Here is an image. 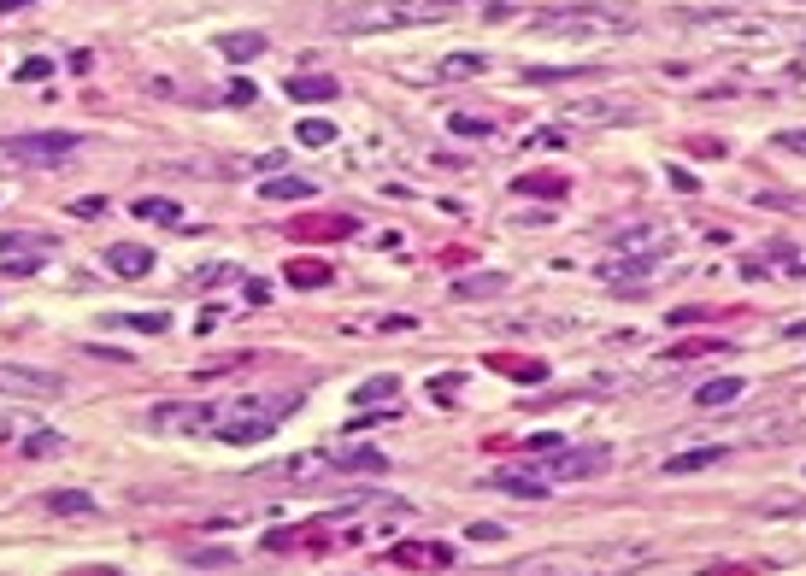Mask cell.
I'll return each instance as SVG.
<instances>
[{
    "mask_svg": "<svg viewBox=\"0 0 806 576\" xmlns=\"http://www.w3.org/2000/svg\"><path fill=\"white\" fill-rule=\"evenodd\" d=\"M283 94H289V100H336L342 89H336V77H289Z\"/></svg>",
    "mask_w": 806,
    "mask_h": 576,
    "instance_id": "obj_21",
    "label": "cell"
},
{
    "mask_svg": "<svg viewBox=\"0 0 806 576\" xmlns=\"http://www.w3.org/2000/svg\"><path fill=\"white\" fill-rule=\"evenodd\" d=\"M359 223L347 218V212H330V218H301L294 223V235H353Z\"/></svg>",
    "mask_w": 806,
    "mask_h": 576,
    "instance_id": "obj_24",
    "label": "cell"
},
{
    "mask_svg": "<svg viewBox=\"0 0 806 576\" xmlns=\"http://www.w3.org/2000/svg\"><path fill=\"white\" fill-rule=\"evenodd\" d=\"M565 118H572V124H636L642 106H618V100H577V106H565Z\"/></svg>",
    "mask_w": 806,
    "mask_h": 576,
    "instance_id": "obj_10",
    "label": "cell"
},
{
    "mask_svg": "<svg viewBox=\"0 0 806 576\" xmlns=\"http://www.w3.org/2000/svg\"><path fill=\"white\" fill-rule=\"evenodd\" d=\"M301 406V394H289V388H271V394H242V400H230V406H218V418H224V442L230 447H242V442H265L271 430H277L289 412Z\"/></svg>",
    "mask_w": 806,
    "mask_h": 576,
    "instance_id": "obj_1",
    "label": "cell"
},
{
    "mask_svg": "<svg viewBox=\"0 0 806 576\" xmlns=\"http://www.w3.org/2000/svg\"><path fill=\"white\" fill-rule=\"evenodd\" d=\"M259 194H265V200H306L313 183H306V177H271V183H259Z\"/></svg>",
    "mask_w": 806,
    "mask_h": 576,
    "instance_id": "obj_26",
    "label": "cell"
},
{
    "mask_svg": "<svg viewBox=\"0 0 806 576\" xmlns=\"http://www.w3.org/2000/svg\"><path fill=\"white\" fill-rule=\"evenodd\" d=\"M724 459V447H694V453H677L665 459V477H689V471H712Z\"/></svg>",
    "mask_w": 806,
    "mask_h": 576,
    "instance_id": "obj_19",
    "label": "cell"
},
{
    "mask_svg": "<svg viewBox=\"0 0 806 576\" xmlns=\"http://www.w3.org/2000/svg\"><path fill=\"white\" fill-rule=\"evenodd\" d=\"M135 218H154V223H177L183 212H177V200H159V194H142V200H135Z\"/></svg>",
    "mask_w": 806,
    "mask_h": 576,
    "instance_id": "obj_27",
    "label": "cell"
},
{
    "mask_svg": "<svg viewBox=\"0 0 806 576\" xmlns=\"http://www.w3.org/2000/svg\"><path fill=\"white\" fill-rule=\"evenodd\" d=\"M536 30L542 35H624V18L606 6H572V12H548Z\"/></svg>",
    "mask_w": 806,
    "mask_h": 576,
    "instance_id": "obj_5",
    "label": "cell"
},
{
    "mask_svg": "<svg viewBox=\"0 0 806 576\" xmlns=\"http://www.w3.org/2000/svg\"><path fill=\"white\" fill-rule=\"evenodd\" d=\"M694 30H712V35H730V42H771V24L765 18H748V12H689Z\"/></svg>",
    "mask_w": 806,
    "mask_h": 576,
    "instance_id": "obj_7",
    "label": "cell"
},
{
    "mask_svg": "<svg viewBox=\"0 0 806 576\" xmlns=\"http://www.w3.org/2000/svg\"><path fill=\"white\" fill-rule=\"evenodd\" d=\"M324 283H336L324 259H289V288H324Z\"/></svg>",
    "mask_w": 806,
    "mask_h": 576,
    "instance_id": "obj_17",
    "label": "cell"
},
{
    "mask_svg": "<svg viewBox=\"0 0 806 576\" xmlns=\"http://www.w3.org/2000/svg\"><path fill=\"white\" fill-rule=\"evenodd\" d=\"M477 71H489V59H483V54H448V59H436V77H442V83L477 77Z\"/></svg>",
    "mask_w": 806,
    "mask_h": 576,
    "instance_id": "obj_22",
    "label": "cell"
},
{
    "mask_svg": "<svg viewBox=\"0 0 806 576\" xmlns=\"http://www.w3.org/2000/svg\"><path fill=\"white\" fill-rule=\"evenodd\" d=\"M213 423H218L213 400H159V406H147L154 435H194V430H213Z\"/></svg>",
    "mask_w": 806,
    "mask_h": 576,
    "instance_id": "obj_4",
    "label": "cell"
},
{
    "mask_svg": "<svg viewBox=\"0 0 806 576\" xmlns=\"http://www.w3.org/2000/svg\"><path fill=\"white\" fill-rule=\"evenodd\" d=\"M106 265H113L118 277H147V271H154V253H147L142 242H113L106 247Z\"/></svg>",
    "mask_w": 806,
    "mask_h": 576,
    "instance_id": "obj_12",
    "label": "cell"
},
{
    "mask_svg": "<svg viewBox=\"0 0 806 576\" xmlns=\"http://www.w3.org/2000/svg\"><path fill=\"white\" fill-rule=\"evenodd\" d=\"M453 135H465V142H471V135H477V142H483V135H489V118H471V112H453Z\"/></svg>",
    "mask_w": 806,
    "mask_h": 576,
    "instance_id": "obj_29",
    "label": "cell"
},
{
    "mask_svg": "<svg viewBox=\"0 0 806 576\" xmlns=\"http://www.w3.org/2000/svg\"><path fill=\"white\" fill-rule=\"evenodd\" d=\"M689 154H701V159H724V142H718V135L706 142V135H701V142H689Z\"/></svg>",
    "mask_w": 806,
    "mask_h": 576,
    "instance_id": "obj_33",
    "label": "cell"
},
{
    "mask_svg": "<svg viewBox=\"0 0 806 576\" xmlns=\"http://www.w3.org/2000/svg\"><path fill=\"white\" fill-rule=\"evenodd\" d=\"M771 147H783V154H806V130H777Z\"/></svg>",
    "mask_w": 806,
    "mask_h": 576,
    "instance_id": "obj_30",
    "label": "cell"
},
{
    "mask_svg": "<svg viewBox=\"0 0 806 576\" xmlns=\"http://www.w3.org/2000/svg\"><path fill=\"white\" fill-rule=\"evenodd\" d=\"M389 565H424V571H448L453 565V553L442 541H401V547H389Z\"/></svg>",
    "mask_w": 806,
    "mask_h": 576,
    "instance_id": "obj_11",
    "label": "cell"
},
{
    "mask_svg": "<svg viewBox=\"0 0 806 576\" xmlns=\"http://www.w3.org/2000/svg\"><path fill=\"white\" fill-rule=\"evenodd\" d=\"M448 6H383V12H330V30L342 35H371V30H406V24H430Z\"/></svg>",
    "mask_w": 806,
    "mask_h": 576,
    "instance_id": "obj_3",
    "label": "cell"
},
{
    "mask_svg": "<svg viewBox=\"0 0 806 576\" xmlns=\"http://www.w3.org/2000/svg\"><path fill=\"white\" fill-rule=\"evenodd\" d=\"M394 400H401V377H389V371L353 388V406H359V412H371V406H394Z\"/></svg>",
    "mask_w": 806,
    "mask_h": 576,
    "instance_id": "obj_13",
    "label": "cell"
},
{
    "mask_svg": "<svg viewBox=\"0 0 806 576\" xmlns=\"http://www.w3.org/2000/svg\"><path fill=\"white\" fill-rule=\"evenodd\" d=\"M47 71H54V59H24L18 77H24V83H35V77H47Z\"/></svg>",
    "mask_w": 806,
    "mask_h": 576,
    "instance_id": "obj_32",
    "label": "cell"
},
{
    "mask_svg": "<svg viewBox=\"0 0 806 576\" xmlns=\"http://www.w3.org/2000/svg\"><path fill=\"white\" fill-rule=\"evenodd\" d=\"M42 506L54 511V518H89V511H95V494H77V488H59V494H47Z\"/></svg>",
    "mask_w": 806,
    "mask_h": 576,
    "instance_id": "obj_20",
    "label": "cell"
},
{
    "mask_svg": "<svg viewBox=\"0 0 806 576\" xmlns=\"http://www.w3.org/2000/svg\"><path fill=\"white\" fill-rule=\"evenodd\" d=\"M660 259H672V235H665V242H653L648 253H636V259H612V265H606V283H618L624 288V294H642V277H648L653 265H660Z\"/></svg>",
    "mask_w": 806,
    "mask_h": 576,
    "instance_id": "obj_8",
    "label": "cell"
},
{
    "mask_svg": "<svg viewBox=\"0 0 806 576\" xmlns=\"http://www.w3.org/2000/svg\"><path fill=\"white\" fill-rule=\"evenodd\" d=\"M230 100H235V106H247V100H259V89H254V83H230Z\"/></svg>",
    "mask_w": 806,
    "mask_h": 576,
    "instance_id": "obj_34",
    "label": "cell"
},
{
    "mask_svg": "<svg viewBox=\"0 0 806 576\" xmlns=\"http://www.w3.org/2000/svg\"><path fill=\"white\" fill-rule=\"evenodd\" d=\"M530 447H536V453H548V447H565V442H560L553 430H542V435H530Z\"/></svg>",
    "mask_w": 806,
    "mask_h": 576,
    "instance_id": "obj_35",
    "label": "cell"
},
{
    "mask_svg": "<svg viewBox=\"0 0 806 576\" xmlns=\"http://www.w3.org/2000/svg\"><path fill=\"white\" fill-rule=\"evenodd\" d=\"M606 465H612V453H606V447H565V453H560V465H553L548 477L577 482V477H594V471H606Z\"/></svg>",
    "mask_w": 806,
    "mask_h": 576,
    "instance_id": "obj_9",
    "label": "cell"
},
{
    "mask_svg": "<svg viewBox=\"0 0 806 576\" xmlns=\"http://www.w3.org/2000/svg\"><path fill=\"white\" fill-rule=\"evenodd\" d=\"M718 335H694V342H677V347H665V359H694V353H718Z\"/></svg>",
    "mask_w": 806,
    "mask_h": 576,
    "instance_id": "obj_28",
    "label": "cell"
},
{
    "mask_svg": "<svg viewBox=\"0 0 806 576\" xmlns=\"http://www.w3.org/2000/svg\"><path fill=\"white\" fill-rule=\"evenodd\" d=\"M106 330H142V335H165V312H113V318H101Z\"/></svg>",
    "mask_w": 806,
    "mask_h": 576,
    "instance_id": "obj_16",
    "label": "cell"
},
{
    "mask_svg": "<svg viewBox=\"0 0 806 576\" xmlns=\"http://www.w3.org/2000/svg\"><path fill=\"white\" fill-rule=\"evenodd\" d=\"M741 377H712V382H701L694 388V406H730V400H741Z\"/></svg>",
    "mask_w": 806,
    "mask_h": 576,
    "instance_id": "obj_18",
    "label": "cell"
},
{
    "mask_svg": "<svg viewBox=\"0 0 806 576\" xmlns=\"http://www.w3.org/2000/svg\"><path fill=\"white\" fill-rule=\"evenodd\" d=\"M560 142H565L560 130H536V135H530V147H560Z\"/></svg>",
    "mask_w": 806,
    "mask_h": 576,
    "instance_id": "obj_36",
    "label": "cell"
},
{
    "mask_svg": "<svg viewBox=\"0 0 806 576\" xmlns=\"http://www.w3.org/2000/svg\"><path fill=\"white\" fill-rule=\"evenodd\" d=\"M59 447H65L59 435H24V453H59Z\"/></svg>",
    "mask_w": 806,
    "mask_h": 576,
    "instance_id": "obj_31",
    "label": "cell"
},
{
    "mask_svg": "<svg viewBox=\"0 0 806 576\" xmlns=\"http://www.w3.org/2000/svg\"><path fill=\"white\" fill-rule=\"evenodd\" d=\"M0 394L6 400H65V382L54 377V371H35V365H12V359H0Z\"/></svg>",
    "mask_w": 806,
    "mask_h": 576,
    "instance_id": "obj_6",
    "label": "cell"
},
{
    "mask_svg": "<svg viewBox=\"0 0 806 576\" xmlns=\"http://www.w3.org/2000/svg\"><path fill=\"white\" fill-rule=\"evenodd\" d=\"M453 294H460V300H494V294H506V277H501V271H483V277L453 283Z\"/></svg>",
    "mask_w": 806,
    "mask_h": 576,
    "instance_id": "obj_23",
    "label": "cell"
},
{
    "mask_svg": "<svg viewBox=\"0 0 806 576\" xmlns=\"http://www.w3.org/2000/svg\"><path fill=\"white\" fill-rule=\"evenodd\" d=\"M294 142H301V147H330V142H336V124H330V118H301V124H294Z\"/></svg>",
    "mask_w": 806,
    "mask_h": 576,
    "instance_id": "obj_25",
    "label": "cell"
},
{
    "mask_svg": "<svg viewBox=\"0 0 806 576\" xmlns=\"http://www.w3.org/2000/svg\"><path fill=\"white\" fill-rule=\"evenodd\" d=\"M512 194H542V200H565L572 194V183L560 177V171H530V177L512 183Z\"/></svg>",
    "mask_w": 806,
    "mask_h": 576,
    "instance_id": "obj_15",
    "label": "cell"
},
{
    "mask_svg": "<svg viewBox=\"0 0 806 576\" xmlns=\"http://www.w3.org/2000/svg\"><path fill=\"white\" fill-rule=\"evenodd\" d=\"M77 147H83L77 130H35V135H6L0 154L18 159V165H65Z\"/></svg>",
    "mask_w": 806,
    "mask_h": 576,
    "instance_id": "obj_2",
    "label": "cell"
},
{
    "mask_svg": "<svg viewBox=\"0 0 806 576\" xmlns=\"http://www.w3.org/2000/svg\"><path fill=\"white\" fill-rule=\"evenodd\" d=\"M24 6H30V0H0V12H24Z\"/></svg>",
    "mask_w": 806,
    "mask_h": 576,
    "instance_id": "obj_37",
    "label": "cell"
},
{
    "mask_svg": "<svg viewBox=\"0 0 806 576\" xmlns=\"http://www.w3.org/2000/svg\"><path fill=\"white\" fill-rule=\"evenodd\" d=\"M218 54L235 59V65H247V59L265 54V35H259V30H230V35H218Z\"/></svg>",
    "mask_w": 806,
    "mask_h": 576,
    "instance_id": "obj_14",
    "label": "cell"
}]
</instances>
